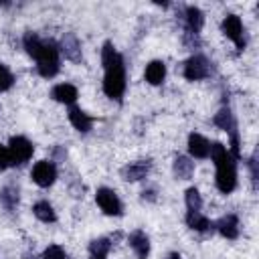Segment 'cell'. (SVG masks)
Masks as SVG:
<instances>
[{"label": "cell", "instance_id": "cell-2", "mask_svg": "<svg viewBox=\"0 0 259 259\" xmlns=\"http://www.w3.org/2000/svg\"><path fill=\"white\" fill-rule=\"evenodd\" d=\"M24 49L30 57L36 59V69L42 77H55L59 73V47L53 40H42L34 32L24 34Z\"/></svg>", "mask_w": 259, "mask_h": 259}, {"label": "cell", "instance_id": "cell-20", "mask_svg": "<svg viewBox=\"0 0 259 259\" xmlns=\"http://www.w3.org/2000/svg\"><path fill=\"white\" fill-rule=\"evenodd\" d=\"M192 172H194V162L190 158H186V156H176L174 158V174L178 178L186 180V178L192 176Z\"/></svg>", "mask_w": 259, "mask_h": 259}, {"label": "cell", "instance_id": "cell-19", "mask_svg": "<svg viewBox=\"0 0 259 259\" xmlns=\"http://www.w3.org/2000/svg\"><path fill=\"white\" fill-rule=\"evenodd\" d=\"M186 225H188L192 231H200V233L212 229V223H210L204 214H200L198 210H188V212H186Z\"/></svg>", "mask_w": 259, "mask_h": 259}, {"label": "cell", "instance_id": "cell-7", "mask_svg": "<svg viewBox=\"0 0 259 259\" xmlns=\"http://www.w3.org/2000/svg\"><path fill=\"white\" fill-rule=\"evenodd\" d=\"M55 178H57V168H55L53 162L40 160V162H36V164L32 166V180H34L38 186L47 188V186H51V184L55 182Z\"/></svg>", "mask_w": 259, "mask_h": 259}, {"label": "cell", "instance_id": "cell-3", "mask_svg": "<svg viewBox=\"0 0 259 259\" xmlns=\"http://www.w3.org/2000/svg\"><path fill=\"white\" fill-rule=\"evenodd\" d=\"M208 154L217 166V188L225 194L233 192L237 186V160L229 154V150L221 142H214Z\"/></svg>", "mask_w": 259, "mask_h": 259}, {"label": "cell", "instance_id": "cell-16", "mask_svg": "<svg viewBox=\"0 0 259 259\" xmlns=\"http://www.w3.org/2000/svg\"><path fill=\"white\" fill-rule=\"evenodd\" d=\"M166 77V65L162 61H152L146 67V81L150 85H160Z\"/></svg>", "mask_w": 259, "mask_h": 259}, {"label": "cell", "instance_id": "cell-10", "mask_svg": "<svg viewBox=\"0 0 259 259\" xmlns=\"http://www.w3.org/2000/svg\"><path fill=\"white\" fill-rule=\"evenodd\" d=\"M61 51H63V55L69 61H75V63L81 61V45H79V40H77L75 34H71V32H65L63 34V38H61Z\"/></svg>", "mask_w": 259, "mask_h": 259}, {"label": "cell", "instance_id": "cell-9", "mask_svg": "<svg viewBox=\"0 0 259 259\" xmlns=\"http://www.w3.org/2000/svg\"><path fill=\"white\" fill-rule=\"evenodd\" d=\"M152 164L150 160H138V162H132L127 166L121 168V178L127 180V182H136V180H142L146 178V174L150 172Z\"/></svg>", "mask_w": 259, "mask_h": 259}, {"label": "cell", "instance_id": "cell-8", "mask_svg": "<svg viewBox=\"0 0 259 259\" xmlns=\"http://www.w3.org/2000/svg\"><path fill=\"white\" fill-rule=\"evenodd\" d=\"M223 32L237 45V49H243L245 47V38H243V24H241V18L235 16V14H227L223 18Z\"/></svg>", "mask_w": 259, "mask_h": 259}, {"label": "cell", "instance_id": "cell-11", "mask_svg": "<svg viewBox=\"0 0 259 259\" xmlns=\"http://www.w3.org/2000/svg\"><path fill=\"white\" fill-rule=\"evenodd\" d=\"M212 227H217V231L225 237V239H237L239 237V219L235 217V214H227V217H223L217 225H212Z\"/></svg>", "mask_w": 259, "mask_h": 259}, {"label": "cell", "instance_id": "cell-14", "mask_svg": "<svg viewBox=\"0 0 259 259\" xmlns=\"http://www.w3.org/2000/svg\"><path fill=\"white\" fill-rule=\"evenodd\" d=\"M184 20H186V30L198 34L200 28H202V24H204V14H202L200 8H196V6H188V8L184 10Z\"/></svg>", "mask_w": 259, "mask_h": 259}, {"label": "cell", "instance_id": "cell-24", "mask_svg": "<svg viewBox=\"0 0 259 259\" xmlns=\"http://www.w3.org/2000/svg\"><path fill=\"white\" fill-rule=\"evenodd\" d=\"M184 198H186V206H188V210H200V206H202V198H200V192H198L196 188H188Z\"/></svg>", "mask_w": 259, "mask_h": 259}, {"label": "cell", "instance_id": "cell-28", "mask_svg": "<svg viewBox=\"0 0 259 259\" xmlns=\"http://www.w3.org/2000/svg\"><path fill=\"white\" fill-rule=\"evenodd\" d=\"M10 166V158H8V150L4 146H0V170Z\"/></svg>", "mask_w": 259, "mask_h": 259}, {"label": "cell", "instance_id": "cell-1", "mask_svg": "<svg viewBox=\"0 0 259 259\" xmlns=\"http://www.w3.org/2000/svg\"><path fill=\"white\" fill-rule=\"evenodd\" d=\"M101 61L105 67V77H103V91L111 99H121L125 91V69H123V59L121 55L113 49L111 42L103 45L101 51Z\"/></svg>", "mask_w": 259, "mask_h": 259}, {"label": "cell", "instance_id": "cell-26", "mask_svg": "<svg viewBox=\"0 0 259 259\" xmlns=\"http://www.w3.org/2000/svg\"><path fill=\"white\" fill-rule=\"evenodd\" d=\"M42 259H65V251L59 245H49L42 253Z\"/></svg>", "mask_w": 259, "mask_h": 259}, {"label": "cell", "instance_id": "cell-17", "mask_svg": "<svg viewBox=\"0 0 259 259\" xmlns=\"http://www.w3.org/2000/svg\"><path fill=\"white\" fill-rule=\"evenodd\" d=\"M53 97H55L59 103L71 105V103L77 99V89H75V85H71V83H61V85L53 87Z\"/></svg>", "mask_w": 259, "mask_h": 259}, {"label": "cell", "instance_id": "cell-29", "mask_svg": "<svg viewBox=\"0 0 259 259\" xmlns=\"http://www.w3.org/2000/svg\"><path fill=\"white\" fill-rule=\"evenodd\" d=\"M249 170H251L253 182H257V156H255V154H253V158L249 160Z\"/></svg>", "mask_w": 259, "mask_h": 259}, {"label": "cell", "instance_id": "cell-30", "mask_svg": "<svg viewBox=\"0 0 259 259\" xmlns=\"http://www.w3.org/2000/svg\"><path fill=\"white\" fill-rule=\"evenodd\" d=\"M168 259H180V255H178V253H172V255H170Z\"/></svg>", "mask_w": 259, "mask_h": 259}, {"label": "cell", "instance_id": "cell-13", "mask_svg": "<svg viewBox=\"0 0 259 259\" xmlns=\"http://www.w3.org/2000/svg\"><path fill=\"white\" fill-rule=\"evenodd\" d=\"M130 247L136 251V255L140 259H146L148 253H150V239H148V235L144 231H134L130 235Z\"/></svg>", "mask_w": 259, "mask_h": 259}, {"label": "cell", "instance_id": "cell-25", "mask_svg": "<svg viewBox=\"0 0 259 259\" xmlns=\"http://www.w3.org/2000/svg\"><path fill=\"white\" fill-rule=\"evenodd\" d=\"M12 83H14V75L8 71V67H4V65L0 63V91L10 89Z\"/></svg>", "mask_w": 259, "mask_h": 259}, {"label": "cell", "instance_id": "cell-23", "mask_svg": "<svg viewBox=\"0 0 259 259\" xmlns=\"http://www.w3.org/2000/svg\"><path fill=\"white\" fill-rule=\"evenodd\" d=\"M109 249H111L109 239H95V241H91V243H89L91 257H93V255H101V257H105V253H107Z\"/></svg>", "mask_w": 259, "mask_h": 259}, {"label": "cell", "instance_id": "cell-12", "mask_svg": "<svg viewBox=\"0 0 259 259\" xmlns=\"http://www.w3.org/2000/svg\"><path fill=\"white\" fill-rule=\"evenodd\" d=\"M188 152L194 158H206L210 152V144L206 138H202L200 134H190L188 136Z\"/></svg>", "mask_w": 259, "mask_h": 259}, {"label": "cell", "instance_id": "cell-27", "mask_svg": "<svg viewBox=\"0 0 259 259\" xmlns=\"http://www.w3.org/2000/svg\"><path fill=\"white\" fill-rule=\"evenodd\" d=\"M184 45H186V47H190V49H196V47L200 45V40H198V34H194V32L186 30V32H184Z\"/></svg>", "mask_w": 259, "mask_h": 259}, {"label": "cell", "instance_id": "cell-31", "mask_svg": "<svg viewBox=\"0 0 259 259\" xmlns=\"http://www.w3.org/2000/svg\"><path fill=\"white\" fill-rule=\"evenodd\" d=\"M91 259H105V257H101V255H93Z\"/></svg>", "mask_w": 259, "mask_h": 259}, {"label": "cell", "instance_id": "cell-15", "mask_svg": "<svg viewBox=\"0 0 259 259\" xmlns=\"http://www.w3.org/2000/svg\"><path fill=\"white\" fill-rule=\"evenodd\" d=\"M212 121H214V125H219L221 130H225L229 136H231V134H237V121H235V117H233V113H231L229 107H223V109L212 117Z\"/></svg>", "mask_w": 259, "mask_h": 259}, {"label": "cell", "instance_id": "cell-6", "mask_svg": "<svg viewBox=\"0 0 259 259\" xmlns=\"http://www.w3.org/2000/svg\"><path fill=\"white\" fill-rule=\"evenodd\" d=\"M95 200H97V204L101 206V210L105 214H111V217L121 214V202H119L117 194L111 188H99L97 194H95Z\"/></svg>", "mask_w": 259, "mask_h": 259}, {"label": "cell", "instance_id": "cell-5", "mask_svg": "<svg viewBox=\"0 0 259 259\" xmlns=\"http://www.w3.org/2000/svg\"><path fill=\"white\" fill-rule=\"evenodd\" d=\"M210 71V65L206 61V57L202 55H192L186 63H184V77L188 81H198V79H204Z\"/></svg>", "mask_w": 259, "mask_h": 259}, {"label": "cell", "instance_id": "cell-21", "mask_svg": "<svg viewBox=\"0 0 259 259\" xmlns=\"http://www.w3.org/2000/svg\"><path fill=\"white\" fill-rule=\"evenodd\" d=\"M32 212H34V217H36L38 221H42V223H55V221H57V214H55L53 206H51L47 200L36 202V204L32 206Z\"/></svg>", "mask_w": 259, "mask_h": 259}, {"label": "cell", "instance_id": "cell-4", "mask_svg": "<svg viewBox=\"0 0 259 259\" xmlns=\"http://www.w3.org/2000/svg\"><path fill=\"white\" fill-rule=\"evenodd\" d=\"M8 158H10V166H20V164H24L26 160H30V156H32V144L26 140V138H22V136H14L12 140H10V144H8Z\"/></svg>", "mask_w": 259, "mask_h": 259}, {"label": "cell", "instance_id": "cell-22", "mask_svg": "<svg viewBox=\"0 0 259 259\" xmlns=\"http://www.w3.org/2000/svg\"><path fill=\"white\" fill-rule=\"evenodd\" d=\"M0 202H2L8 210L16 208V206H18V188H14V186H4V188L0 190Z\"/></svg>", "mask_w": 259, "mask_h": 259}, {"label": "cell", "instance_id": "cell-18", "mask_svg": "<svg viewBox=\"0 0 259 259\" xmlns=\"http://www.w3.org/2000/svg\"><path fill=\"white\" fill-rule=\"evenodd\" d=\"M69 121L73 123L75 130H79V132H83V134L89 132V130H91V123H93L91 117H89L85 111H81L79 107H71V109H69Z\"/></svg>", "mask_w": 259, "mask_h": 259}]
</instances>
